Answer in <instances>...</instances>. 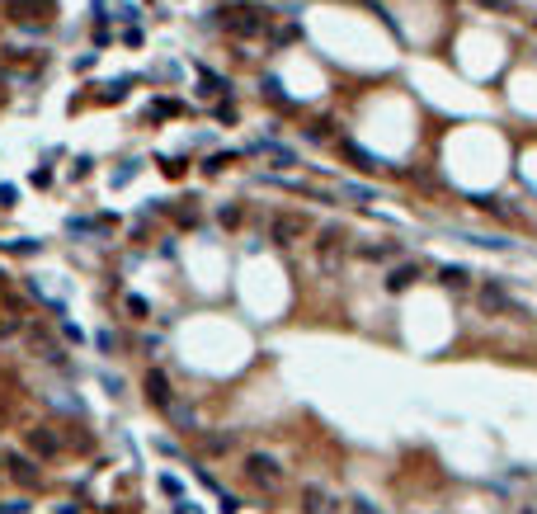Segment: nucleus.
<instances>
[{
    "label": "nucleus",
    "instance_id": "obj_1",
    "mask_svg": "<svg viewBox=\"0 0 537 514\" xmlns=\"http://www.w3.org/2000/svg\"><path fill=\"white\" fill-rule=\"evenodd\" d=\"M241 477L255 491L273 495V491H283V482H288V467H283V458H273V453H264V448H250V453L241 458Z\"/></svg>",
    "mask_w": 537,
    "mask_h": 514
},
{
    "label": "nucleus",
    "instance_id": "obj_2",
    "mask_svg": "<svg viewBox=\"0 0 537 514\" xmlns=\"http://www.w3.org/2000/svg\"><path fill=\"white\" fill-rule=\"evenodd\" d=\"M311 250H316L321 274H340V269H344V255H349V236H344V227H321V231H316V241H311Z\"/></svg>",
    "mask_w": 537,
    "mask_h": 514
},
{
    "label": "nucleus",
    "instance_id": "obj_3",
    "mask_svg": "<svg viewBox=\"0 0 537 514\" xmlns=\"http://www.w3.org/2000/svg\"><path fill=\"white\" fill-rule=\"evenodd\" d=\"M471 298H476V307H481V316H509V288L500 283V278H481V283H471Z\"/></svg>",
    "mask_w": 537,
    "mask_h": 514
},
{
    "label": "nucleus",
    "instance_id": "obj_4",
    "mask_svg": "<svg viewBox=\"0 0 537 514\" xmlns=\"http://www.w3.org/2000/svg\"><path fill=\"white\" fill-rule=\"evenodd\" d=\"M217 24H226L236 38H260L264 33V10L260 5H231V10H222Z\"/></svg>",
    "mask_w": 537,
    "mask_h": 514
},
{
    "label": "nucleus",
    "instance_id": "obj_5",
    "mask_svg": "<svg viewBox=\"0 0 537 514\" xmlns=\"http://www.w3.org/2000/svg\"><path fill=\"white\" fill-rule=\"evenodd\" d=\"M349 255L358 260V265H387V260H401L405 245L401 241H353Z\"/></svg>",
    "mask_w": 537,
    "mask_h": 514
},
{
    "label": "nucleus",
    "instance_id": "obj_6",
    "mask_svg": "<svg viewBox=\"0 0 537 514\" xmlns=\"http://www.w3.org/2000/svg\"><path fill=\"white\" fill-rule=\"evenodd\" d=\"M302 514H340V495L325 482H306L302 486Z\"/></svg>",
    "mask_w": 537,
    "mask_h": 514
},
{
    "label": "nucleus",
    "instance_id": "obj_7",
    "mask_svg": "<svg viewBox=\"0 0 537 514\" xmlns=\"http://www.w3.org/2000/svg\"><path fill=\"white\" fill-rule=\"evenodd\" d=\"M311 231V222L302 213H278L273 217V227H268V241H278V245H293L297 236H306Z\"/></svg>",
    "mask_w": 537,
    "mask_h": 514
},
{
    "label": "nucleus",
    "instance_id": "obj_8",
    "mask_svg": "<svg viewBox=\"0 0 537 514\" xmlns=\"http://www.w3.org/2000/svg\"><path fill=\"white\" fill-rule=\"evenodd\" d=\"M420 278H424V265H420V260H401V265L387 269L382 288H387V293H405V288H415Z\"/></svg>",
    "mask_w": 537,
    "mask_h": 514
},
{
    "label": "nucleus",
    "instance_id": "obj_9",
    "mask_svg": "<svg viewBox=\"0 0 537 514\" xmlns=\"http://www.w3.org/2000/svg\"><path fill=\"white\" fill-rule=\"evenodd\" d=\"M141 387H146V397H151V406H156V410H165L170 401H175V387H170V378H165L161 368H146Z\"/></svg>",
    "mask_w": 537,
    "mask_h": 514
},
{
    "label": "nucleus",
    "instance_id": "obj_10",
    "mask_svg": "<svg viewBox=\"0 0 537 514\" xmlns=\"http://www.w3.org/2000/svg\"><path fill=\"white\" fill-rule=\"evenodd\" d=\"M28 448H33L38 458H57V453H61V439H57L48 425H33V430H28Z\"/></svg>",
    "mask_w": 537,
    "mask_h": 514
},
{
    "label": "nucleus",
    "instance_id": "obj_11",
    "mask_svg": "<svg viewBox=\"0 0 537 514\" xmlns=\"http://www.w3.org/2000/svg\"><path fill=\"white\" fill-rule=\"evenodd\" d=\"M43 15H52V0H10V19H14V24L43 19Z\"/></svg>",
    "mask_w": 537,
    "mask_h": 514
},
{
    "label": "nucleus",
    "instance_id": "obj_12",
    "mask_svg": "<svg viewBox=\"0 0 537 514\" xmlns=\"http://www.w3.org/2000/svg\"><path fill=\"white\" fill-rule=\"evenodd\" d=\"M438 283H443L448 293H471V269H462V265H443V269H438Z\"/></svg>",
    "mask_w": 537,
    "mask_h": 514
},
{
    "label": "nucleus",
    "instance_id": "obj_13",
    "mask_svg": "<svg viewBox=\"0 0 537 514\" xmlns=\"http://www.w3.org/2000/svg\"><path fill=\"white\" fill-rule=\"evenodd\" d=\"M198 439H203V448H208L213 458H222V453H231V448H236V434H231V430H198Z\"/></svg>",
    "mask_w": 537,
    "mask_h": 514
},
{
    "label": "nucleus",
    "instance_id": "obj_14",
    "mask_svg": "<svg viewBox=\"0 0 537 514\" xmlns=\"http://www.w3.org/2000/svg\"><path fill=\"white\" fill-rule=\"evenodd\" d=\"M340 151H344V156H349V161L358 165V170H387V165L377 161V156H373V151H368V146H358V142H349V137L340 142Z\"/></svg>",
    "mask_w": 537,
    "mask_h": 514
},
{
    "label": "nucleus",
    "instance_id": "obj_15",
    "mask_svg": "<svg viewBox=\"0 0 537 514\" xmlns=\"http://www.w3.org/2000/svg\"><path fill=\"white\" fill-rule=\"evenodd\" d=\"M10 477H14V482H19V486H38V467H33V462L24 458V453H10Z\"/></svg>",
    "mask_w": 537,
    "mask_h": 514
},
{
    "label": "nucleus",
    "instance_id": "obj_16",
    "mask_svg": "<svg viewBox=\"0 0 537 514\" xmlns=\"http://www.w3.org/2000/svg\"><path fill=\"white\" fill-rule=\"evenodd\" d=\"M165 420H170V425H179V430H198V415H193V406H184L179 397L165 406Z\"/></svg>",
    "mask_w": 537,
    "mask_h": 514
},
{
    "label": "nucleus",
    "instance_id": "obj_17",
    "mask_svg": "<svg viewBox=\"0 0 537 514\" xmlns=\"http://www.w3.org/2000/svg\"><path fill=\"white\" fill-rule=\"evenodd\" d=\"M302 137H306V142H335V123H330V118H316V123L302 128Z\"/></svg>",
    "mask_w": 537,
    "mask_h": 514
},
{
    "label": "nucleus",
    "instance_id": "obj_18",
    "mask_svg": "<svg viewBox=\"0 0 537 514\" xmlns=\"http://www.w3.org/2000/svg\"><path fill=\"white\" fill-rule=\"evenodd\" d=\"M340 193L353 198V203H373V198H377V189H368V184H340Z\"/></svg>",
    "mask_w": 537,
    "mask_h": 514
},
{
    "label": "nucleus",
    "instance_id": "obj_19",
    "mask_svg": "<svg viewBox=\"0 0 537 514\" xmlns=\"http://www.w3.org/2000/svg\"><path fill=\"white\" fill-rule=\"evenodd\" d=\"M198 81H203V95H226V81H222L217 71H203Z\"/></svg>",
    "mask_w": 537,
    "mask_h": 514
},
{
    "label": "nucleus",
    "instance_id": "obj_20",
    "mask_svg": "<svg viewBox=\"0 0 537 514\" xmlns=\"http://www.w3.org/2000/svg\"><path fill=\"white\" fill-rule=\"evenodd\" d=\"M231 161H236V151H217V156H208V161H203V170H208V175H217V170H226Z\"/></svg>",
    "mask_w": 537,
    "mask_h": 514
},
{
    "label": "nucleus",
    "instance_id": "obj_21",
    "mask_svg": "<svg viewBox=\"0 0 537 514\" xmlns=\"http://www.w3.org/2000/svg\"><path fill=\"white\" fill-rule=\"evenodd\" d=\"M217 222H222V227H241V208H236V203L217 208Z\"/></svg>",
    "mask_w": 537,
    "mask_h": 514
},
{
    "label": "nucleus",
    "instance_id": "obj_22",
    "mask_svg": "<svg viewBox=\"0 0 537 514\" xmlns=\"http://www.w3.org/2000/svg\"><path fill=\"white\" fill-rule=\"evenodd\" d=\"M268 43H273V48H283V43H297V24H288V28H273V33H268Z\"/></svg>",
    "mask_w": 537,
    "mask_h": 514
},
{
    "label": "nucleus",
    "instance_id": "obj_23",
    "mask_svg": "<svg viewBox=\"0 0 537 514\" xmlns=\"http://www.w3.org/2000/svg\"><path fill=\"white\" fill-rule=\"evenodd\" d=\"M349 514H382V510H377L368 495H353V500H349Z\"/></svg>",
    "mask_w": 537,
    "mask_h": 514
},
{
    "label": "nucleus",
    "instance_id": "obj_24",
    "mask_svg": "<svg viewBox=\"0 0 537 514\" xmlns=\"http://www.w3.org/2000/svg\"><path fill=\"white\" fill-rule=\"evenodd\" d=\"M273 165H297V151L293 146H273Z\"/></svg>",
    "mask_w": 537,
    "mask_h": 514
},
{
    "label": "nucleus",
    "instance_id": "obj_25",
    "mask_svg": "<svg viewBox=\"0 0 537 514\" xmlns=\"http://www.w3.org/2000/svg\"><path fill=\"white\" fill-rule=\"evenodd\" d=\"M5 250H14V255H33L38 241H5Z\"/></svg>",
    "mask_w": 537,
    "mask_h": 514
},
{
    "label": "nucleus",
    "instance_id": "obj_26",
    "mask_svg": "<svg viewBox=\"0 0 537 514\" xmlns=\"http://www.w3.org/2000/svg\"><path fill=\"white\" fill-rule=\"evenodd\" d=\"M128 312H133L137 321H146V298H128Z\"/></svg>",
    "mask_w": 537,
    "mask_h": 514
},
{
    "label": "nucleus",
    "instance_id": "obj_27",
    "mask_svg": "<svg viewBox=\"0 0 537 514\" xmlns=\"http://www.w3.org/2000/svg\"><path fill=\"white\" fill-rule=\"evenodd\" d=\"M0 514H28L24 500H10V505H0Z\"/></svg>",
    "mask_w": 537,
    "mask_h": 514
},
{
    "label": "nucleus",
    "instance_id": "obj_28",
    "mask_svg": "<svg viewBox=\"0 0 537 514\" xmlns=\"http://www.w3.org/2000/svg\"><path fill=\"white\" fill-rule=\"evenodd\" d=\"M476 5H485V10H495V15H500V10H509V0H476Z\"/></svg>",
    "mask_w": 537,
    "mask_h": 514
},
{
    "label": "nucleus",
    "instance_id": "obj_29",
    "mask_svg": "<svg viewBox=\"0 0 537 514\" xmlns=\"http://www.w3.org/2000/svg\"><path fill=\"white\" fill-rule=\"evenodd\" d=\"M175 514H198V510H193V505H179V510H175Z\"/></svg>",
    "mask_w": 537,
    "mask_h": 514
}]
</instances>
